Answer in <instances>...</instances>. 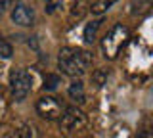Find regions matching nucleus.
<instances>
[{
    "label": "nucleus",
    "mask_w": 153,
    "mask_h": 138,
    "mask_svg": "<svg viewBox=\"0 0 153 138\" xmlns=\"http://www.w3.org/2000/svg\"><path fill=\"white\" fill-rule=\"evenodd\" d=\"M59 127L63 132H76V131H82V128L88 125V117L80 107L71 106V107H63L59 115Z\"/></svg>",
    "instance_id": "obj_4"
},
{
    "label": "nucleus",
    "mask_w": 153,
    "mask_h": 138,
    "mask_svg": "<svg viewBox=\"0 0 153 138\" xmlns=\"http://www.w3.org/2000/svg\"><path fill=\"white\" fill-rule=\"evenodd\" d=\"M63 111V104L56 96H40L36 100V113L46 121H57Z\"/></svg>",
    "instance_id": "obj_5"
},
{
    "label": "nucleus",
    "mask_w": 153,
    "mask_h": 138,
    "mask_svg": "<svg viewBox=\"0 0 153 138\" xmlns=\"http://www.w3.org/2000/svg\"><path fill=\"white\" fill-rule=\"evenodd\" d=\"M67 94H69V98L73 100L75 104H84V100H86V94H84V84L80 83L79 79H75L73 83L69 84V88H67Z\"/></svg>",
    "instance_id": "obj_8"
},
{
    "label": "nucleus",
    "mask_w": 153,
    "mask_h": 138,
    "mask_svg": "<svg viewBox=\"0 0 153 138\" xmlns=\"http://www.w3.org/2000/svg\"><path fill=\"white\" fill-rule=\"evenodd\" d=\"M105 81H107V69H96L92 73V84L96 88H102L105 84Z\"/></svg>",
    "instance_id": "obj_13"
},
{
    "label": "nucleus",
    "mask_w": 153,
    "mask_h": 138,
    "mask_svg": "<svg viewBox=\"0 0 153 138\" xmlns=\"http://www.w3.org/2000/svg\"><path fill=\"white\" fill-rule=\"evenodd\" d=\"M115 2H117V0H94L88 12H92L94 16H103V13L107 12Z\"/></svg>",
    "instance_id": "obj_10"
},
{
    "label": "nucleus",
    "mask_w": 153,
    "mask_h": 138,
    "mask_svg": "<svg viewBox=\"0 0 153 138\" xmlns=\"http://www.w3.org/2000/svg\"><path fill=\"white\" fill-rule=\"evenodd\" d=\"M88 10H90L88 0H75L73 10H71V17H73V19H82Z\"/></svg>",
    "instance_id": "obj_11"
},
{
    "label": "nucleus",
    "mask_w": 153,
    "mask_h": 138,
    "mask_svg": "<svg viewBox=\"0 0 153 138\" xmlns=\"http://www.w3.org/2000/svg\"><path fill=\"white\" fill-rule=\"evenodd\" d=\"M100 19H94V21H90L88 25L84 27V42H88V44H92V42L96 40V33H98L100 29Z\"/></svg>",
    "instance_id": "obj_12"
},
{
    "label": "nucleus",
    "mask_w": 153,
    "mask_h": 138,
    "mask_svg": "<svg viewBox=\"0 0 153 138\" xmlns=\"http://www.w3.org/2000/svg\"><path fill=\"white\" fill-rule=\"evenodd\" d=\"M151 10V0H130L128 4V12L132 16H146Z\"/></svg>",
    "instance_id": "obj_9"
},
{
    "label": "nucleus",
    "mask_w": 153,
    "mask_h": 138,
    "mask_svg": "<svg viewBox=\"0 0 153 138\" xmlns=\"http://www.w3.org/2000/svg\"><path fill=\"white\" fill-rule=\"evenodd\" d=\"M12 54H13V48H12V44H10L8 40H4L2 37H0V58L8 60V58H12Z\"/></svg>",
    "instance_id": "obj_14"
},
{
    "label": "nucleus",
    "mask_w": 153,
    "mask_h": 138,
    "mask_svg": "<svg viewBox=\"0 0 153 138\" xmlns=\"http://www.w3.org/2000/svg\"><path fill=\"white\" fill-rule=\"evenodd\" d=\"M10 88H12L13 100H16V102H23V100L29 96L31 88H33L31 73H29L27 69H23V67L12 69V73H10Z\"/></svg>",
    "instance_id": "obj_3"
},
{
    "label": "nucleus",
    "mask_w": 153,
    "mask_h": 138,
    "mask_svg": "<svg viewBox=\"0 0 153 138\" xmlns=\"http://www.w3.org/2000/svg\"><path fill=\"white\" fill-rule=\"evenodd\" d=\"M6 138H40V136H38L36 128L33 125H29V123H21V125H17L10 134H6Z\"/></svg>",
    "instance_id": "obj_7"
},
{
    "label": "nucleus",
    "mask_w": 153,
    "mask_h": 138,
    "mask_svg": "<svg viewBox=\"0 0 153 138\" xmlns=\"http://www.w3.org/2000/svg\"><path fill=\"white\" fill-rule=\"evenodd\" d=\"M128 40H130V31H128L126 25H123V23H117V25H113L111 29L103 35L102 39V52H103V58L113 61L117 60L119 52H121L124 46L128 44Z\"/></svg>",
    "instance_id": "obj_2"
},
{
    "label": "nucleus",
    "mask_w": 153,
    "mask_h": 138,
    "mask_svg": "<svg viewBox=\"0 0 153 138\" xmlns=\"http://www.w3.org/2000/svg\"><path fill=\"white\" fill-rule=\"evenodd\" d=\"M59 84V77L57 75H46L44 77V88L46 90H56Z\"/></svg>",
    "instance_id": "obj_15"
},
{
    "label": "nucleus",
    "mask_w": 153,
    "mask_h": 138,
    "mask_svg": "<svg viewBox=\"0 0 153 138\" xmlns=\"http://www.w3.org/2000/svg\"><path fill=\"white\" fill-rule=\"evenodd\" d=\"M138 138H153V136H151V132H149V131H142L140 134H138Z\"/></svg>",
    "instance_id": "obj_16"
},
{
    "label": "nucleus",
    "mask_w": 153,
    "mask_h": 138,
    "mask_svg": "<svg viewBox=\"0 0 153 138\" xmlns=\"http://www.w3.org/2000/svg\"><path fill=\"white\" fill-rule=\"evenodd\" d=\"M12 21L16 25H21V27H31L35 23V12L33 8H29L27 4L23 2H16L12 6Z\"/></svg>",
    "instance_id": "obj_6"
},
{
    "label": "nucleus",
    "mask_w": 153,
    "mask_h": 138,
    "mask_svg": "<svg viewBox=\"0 0 153 138\" xmlns=\"http://www.w3.org/2000/svg\"><path fill=\"white\" fill-rule=\"evenodd\" d=\"M92 65V54L84 48L63 46L57 54V67L71 79H80Z\"/></svg>",
    "instance_id": "obj_1"
}]
</instances>
